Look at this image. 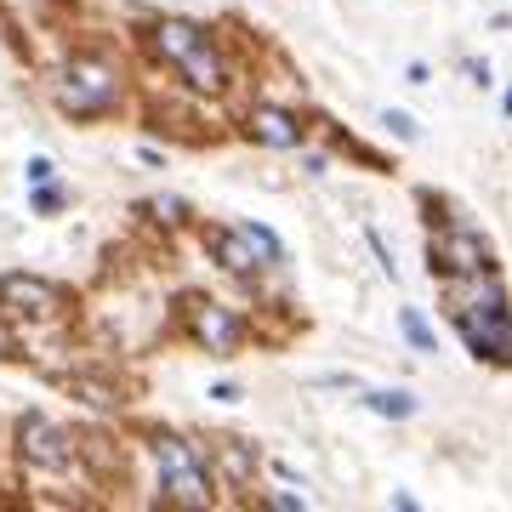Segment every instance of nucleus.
Listing matches in <instances>:
<instances>
[{"label":"nucleus","instance_id":"1","mask_svg":"<svg viewBox=\"0 0 512 512\" xmlns=\"http://www.w3.org/2000/svg\"><path fill=\"white\" fill-rule=\"evenodd\" d=\"M154 52H160L171 69H183V80L194 92H222V86H228V69H222L217 46H211V35H205L200 23H183V18L154 23Z\"/></svg>","mask_w":512,"mask_h":512},{"label":"nucleus","instance_id":"2","mask_svg":"<svg viewBox=\"0 0 512 512\" xmlns=\"http://www.w3.org/2000/svg\"><path fill=\"white\" fill-rule=\"evenodd\" d=\"M154 467H160V490H165V507H211V478H205V461L200 450L177 433H154Z\"/></svg>","mask_w":512,"mask_h":512},{"label":"nucleus","instance_id":"3","mask_svg":"<svg viewBox=\"0 0 512 512\" xmlns=\"http://www.w3.org/2000/svg\"><path fill=\"white\" fill-rule=\"evenodd\" d=\"M114 69L109 63H97V57H74L63 80H57V103L69 114H109L114 109Z\"/></svg>","mask_w":512,"mask_h":512},{"label":"nucleus","instance_id":"4","mask_svg":"<svg viewBox=\"0 0 512 512\" xmlns=\"http://www.w3.org/2000/svg\"><path fill=\"white\" fill-rule=\"evenodd\" d=\"M456 325H461V336H467V348H473L478 359H495V365H507L512 359V313H507V302L461 308Z\"/></svg>","mask_w":512,"mask_h":512},{"label":"nucleus","instance_id":"5","mask_svg":"<svg viewBox=\"0 0 512 512\" xmlns=\"http://www.w3.org/2000/svg\"><path fill=\"white\" fill-rule=\"evenodd\" d=\"M18 450H23V461H29V467H46V473L69 467V456H74L69 433H63L52 416H23L18 421Z\"/></svg>","mask_w":512,"mask_h":512},{"label":"nucleus","instance_id":"6","mask_svg":"<svg viewBox=\"0 0 512 512\" xmlns=\"http://www.w3.org/2000/svg\"><path fill=\"white\" fill-rule=\"evenodd\" d=\"M478 268H490V245L473 228H439V239H433V274L461 279V274H478Z\"/></svg>","mask_w":512,"mask_h":512},{"label":"nucleus","instance_id":"7","mask_svg":"<svg viewBox=\"0 0 512 512\" xmlns=\"http://www.w3.org/2000/svg\"><path fill=\"white\" fill-rule=\"evenodd\" d=\"M0 308L29 313V319H57V313H63V291H57V285H46V279L6 274V279H0Z\"/></svg>","mask_w":512,"mask_h":512},{"label":"nucleus","instance_id":"8","mask_svg":"<svg viewBox=\"0 0 512 512\" xmlns=\"http://www.w3.org/2000/svg\"><path fill=\"white\" fill-rule=\"evenodd\" d=\"M188 330H194V342H200V348H211L217 359H228V353L239 348V319L222 308V302H194Z\"/></svg>","mask_w":512,"mask_h":512},{"label":"nucleus","instance_id":"9","mask_svg":"<svg viewBox=\"0 0 512 512\" xmlns=\"http://www.w3.org/2000/svg\"><path fill=\"white\" fill-rule=\"evenodd\" d=\"M251 137L268 148H302V126H296V114L274 109V103H256L251 109Z\"/></svg>","mask_w":512,"mask_h":512},{"label":"nucleus","instance_id":"10","mask_svg":"<svg viewBox=\"0 0 512 512\" xmlns=\"http://www.w3.org/2000/svg\"><path fill=\"white\" fill-rule=\"evenodd\" d=\"M211 456L222 461V478H228L234 490H245V484L256 478V456L239 439H211Z\"/></svg>","mask_w":512,"mask_h":512},{"label":"nucleus","instance_id":"11","mask_svg":"<svg viewBox=\"0 0 512 512\" xmlns=\"http://www.w3.org/2000/svg\"><path fill=\"white\" fill-rule=\"evenodd\" d=\"M211 245H217V262L228 268V274H256V268H262V256L251 251V239L239 234V228H222Z\"/></svg>","mask_w":512,"mask_h":512},{"label":"nucleus","instance_id":"12","mask_svg":"<svg viewBox=\"0 0 512 512\" xmlns=\"http://www.w3.org/2000/svg\"><path fill=\"white\" fill-rule=\"evenodd\" d=\"M239 234L251 239V251L262 256V268H274V262H285V251H279V239L268 234V228H256V222H239Z\"/></svg>","mask_w":512,"mask_h":512},{"label":"nucleus","instance_id":"13","mask_svg":"<svg viewBox=\"0 0 512 512\" xmlns=\"http://www.w3.org/2000/svg\"><path fill=\"white\" fill-rule=\"evenodd\" d=\"M365 404L376 410V416H393V421L416 416V399H410V393H365Z\"/></svg>","mask_w":512,"mask_h":512},{"label":"nucleus","instance_id":"14","mask_svg":"<svg viewBox=\"0 0 512 512\" xmlns=\"http://www.w3.org/2000/svg\"><path fill=\"white\" fill-rule=\"evenodd\" d=\"M399 325H404V336L416 342V353H439V342H433V330H427V319H421L416 308H404V313H399Z\"/></svg>","mask_w":512,"mask_h":512},{"label":"nucleus","instance_id":"15","mask_svg":"<svg viewBox=\"0 0 512 512\" xmlns=\"http://www.w3.org/2000/svg\"><path fill=\"white\" fill-rule=\"evenodd\" d=\"M74 393H80V399L86 404H97V410H109V404H120V393H114V387H103V382H86V376H74Z\"/></svg>","mask_w":512,"mask_h":512},{"label":"nucleus","instance_id":"16","mask_svg":"<svg viewBox=\"0 0 512 512\" xmlns=\"http://www.w3.org/2000/svg\"><path fill=\"white\" fill-rule=\"evenodd\" d=\"M382 126L393 131V137H404V143H416V137H421L416 120H410V114H399V109H382Z\"/></svg>","mask_w":512,"mask_h":512},{"label":"nucleus","instance_id":"17","mask_svg":"<svg viewBox=\"0 0 512 512\" xmlns=\"http://www.w3.org/2000/svg\"><path fill=\"white\" fill-rule=\"evenodd\" d=\"M365 239H370V251H376V262H382V274L399 279V262H393V251H387V239L376 234V228H365Z\"/></svg>","mask_w":512,"mask_h":512},{"label":"nucleus","instance_id":"18","mask_svg":"<svg viewBox=\"0 0 512 512\" xmlns=\"http://www.w3.org/2000/svg\"><path fill=\"white\" fill-rule=\"evenodd\" d=\"M52 171H57L52 160H29V183H52Z\"/></svg>","mask_w":512,"mask_h":512},{"label":"nucleus","instance_id":"19","mask_svg":"<svg viewBox=\"0 0 512 512\" xmlns=\"http://www.w3.org/2000/svg\"><path fill=\"white\" fill-rule=\"evenodd\" d=\"M18 353V336H12V325H0V359H12Z\"/></svg>","mask_w":512,"mask_h":512},{"label":"nucleus","instance_id":"20","mask_svg":"<svg viewBox=\"0 0 512 512\" xmlns=\"http://www.w3.org/2000/svg\"><path fill=\"white\" fill-rule=\"evenodd\" d=\"M268 507H285V512H296V507H308L302 495H268Z\"/></svg>","mask_w":512,"mask_h":512}]
</instances>
